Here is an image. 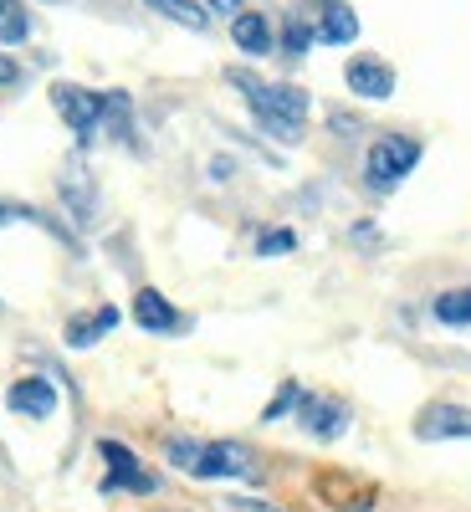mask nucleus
I'll list each match as a JSON object with an SVG mask.
<instances>
[{
	"mask_svg": "<svg viewBox=\"0 0 471 512\" xmlns=\"http://www.w3.org/2000/svg\"><path fill=\"white\" fill-rule=\"evenodd\" d=\"M118 328V308H98V313H77V318H67V349H93L103 333H113Z\"/></svg>",
	"mask_w": 471,
	"mask_h": 512,
	"instance_id": "nucleus-15",
	"label": "nucleus"
},
{
	"mask_svg": "<svg viewBox=\"0 0 471 512\" xmlns=\"http://www.w3.org/2000/svg\"><path fill=\"white\" fill-rule=\"evenodd\" d=\"M149 6H154L164 21H180L185 31H205V26H210L205 0H149Z\"/></svg>",
	"mask_w": 471,
	"mask_h": 512,
	"instance_id": "nucleus-17",
	"label": "nucleus"
},
{
	"mask_svg": "<svg viewBox=\"0 0 471 512\" xmlns=\"http://www.w3.org/2000/svg\"><path fill=\"white\" fill-rule=\"evenodd\" d=\"M231 41H236V52H246V57H272L277 52V31H272V21L262 11L231 16Z\"/></svg>",
	"mask_w": 471,
	"mask_h": 512,
	"instance_id": "nucleus-13",
	"label": "nucleus"
},
{
	"mask_svg": "<svg viewBox=\"0 0 471 512\" xmlns=\"http://www.w3.org/2000/svg\"><path fill=\"white\" fill-rule=\"evenodd\" d=\"M6 405H11V415H21V420H47V415L57 410V384L41 379V374H21V379H11Z\"/></svg>",
	"mask_w": 471,
	"mask_h": 512,
	"instance_id": "nucleus-10",
	"label": "nucleus"
},
{
	"mask_svg": "<svg viewBox=\"0 0 471 512\" xmlns=\"http://www.w3.org/2000/svg\"><path fill=\"white\" fill-rule=\"evenodd\" d=\"M205 11H210V16H241L246 0H205Z\"/></svg>",
	"mask_w": 471,
	"mask_h": 512,
	"instance_id": "nucleus-26",
	"label": "nucleus"
},
{
	"mask_svg": "<svg viewBox=\"0 0 471 512\" xmlns=\"http://www.w3.org/2000/svg\"><path fill=\"white\" fill-rule=\"evenodd\" d=\"M57 190H62V205L72 210V221H77V226H88V221L98 216V185L88 180V169H82L77 159H67Z\"/></svg>",
	"mask_w": 471,
	"mask_h": 512,
	"instance_id": "nucleus-12",
	"label": "nucleus"
},
{
	"mask_svg": "<svg viewBox=\"0 0 471 512\" xmlns=\"http://www.w3.org/2000/svg\"><path fill=\"white\" fill-rule=\"evenodd\" d=\"M292 420L303 425L318 446H333V441H344V431H349V405L338 400V395H308V390H303Z\"/></svg>",
	"mask_w": 471,
	"mask_h": 512,
	"instance_id": "nucleus-7",
	"label": "nucleus"
},
{
	"mask_svg": "<svg viewBox=\"0 0 471 512\" xmlns=\"http://www.w3.org/2000/svg\"><path fill=\"white\" fill-rule=\"evenodd\" d=\"M297 400H303V384H297V379H287L282 390L272 395V405L262 410V425H272V420H282V415H297Z\"/></svg>",
	"mask_w": 471,
	"mask_h": 512,
	"instance_id": "nucleus-22",
	"label": "nucleus"
},
{
	"mask_svg": "<svg viewBox=\"0 0 471 512\" xmlns=\"http://www.w3.org/2000/svg\"><path fill=\"white\" fill-rule=\"evenodd\" d=\"M313 492L333 512H374L379 507V482L354 477V472H318L313 477Z\"/></svg>",
	"mask_w": 471,
	"mask_h": 512,
	"instance_id": "nucleus-6",
	"label": "nucleus"
},
{
	"mask_svg": "<svg viewBox=\"0 0 471 512\" xmlns=\"http://www.w3.org/2000/svg\"><path fill=\"white\" fill-rule=\"evenodd\" d=\"M292 246H297V231H287V226H267L256 236V256H287Z\"/></svg>",
	"mask_w": 471,
	"mask_h": 512,
	"instance_id": "nucleus-23",
	"label": "nucleus"
},
{
	"mask_svg": "<svg viewBox=\"0 0 471 512\" xmlns=\"http://www.w3.org/2000/svg\"><path fill=\"white\" fill-rule=\"evenodd\" d=\"M195 456H200V441H190V436H169L164 441V461L175 466V472H195Z\"/></svg>",
	"mask_w": 471,
	"mask_h": 512,
	"instance_id": "nucleus-21",
	"label": "nucleus"
},
{
	"mask_svg": "<svg viewBox=\"0 0 471 512\" xmlns=\"http://www.w3.org/2000/svg\"><path fill=\"white\" fill-rule=\"evenodd\" d=\"M98 456L108 461L103 492H128V497H154V492H159V477L144 472V461L128 451L123 441H98Z\"/></svg>",
	"mask_w": 471,
	"mask_h": 512,
	"instance_id": "nucleus-5",
	"label": "nucleus"
},
{
	"mask_svg": "<svg viewBox=\"0 0 471 512\" xmlns=\"http://www.w3.org/2000/svg\"><path fill=\"white\" fill-rule=\"evenodd\" d=\"M226 77L246 93L251 118L262 123L277 144H303V128H308V108H313V98L297 88V82H262V77L241 72V67H231Z\"/></svg>",
	"mask_w": 471,
	"mask_h": 512,
	"instance_id": "nucleus-1",
	"label": "nucleus"
},
{
	"mask_svg": "<svg viewBox=\"0 0 471 512\" xmlns=\"http://www.w3.org/2000/svg\"><path fill=\"white\" fill-rule=\"evenodd\" d=\"M195 482H262V461L246 441H200Z\"/></svg>",
	"mask_w": 471,
	"mask_h": 512,
	"instance_id": "nucleus-3",
	"label": "nucleus"
},
{
	"mask_svg": "<svg viewBox=\"0 0 471 512\" xmlns=\"http://www.w3.org/2000/svg\"><path fill=\"white\" fill-rule=\"evenodd\" d=\"M6 221H11V205H6V200H0V226H6Z\"/></svg>",
	"mask_w": 471,
	"mask_h": 512,
	"instance_id": "nucleus-27",
	"label": "nucleus"
},
{
	"mask_svg": "<svg viewBox=\"0 0 471 512\" xmlns=\"http://www.w3.org/2000/svg\"><path fill=\"white\" fill-rule=\"evenodd\" d=\"M216 512H287V507H282V502H267V497H241V492H231V497L216 502Z\"/></svg>",
	"mask_w": 471,
	"mask_h": 512,
	"instance_id": "nucleus-24",
	"label": "nucleus"
},
{
	"mask_svg": "<svg viewBox=\"0 0 471 512\" xmlns=\"http://www.w3.org/2000/svg\"><path fill=\"white\" fill-rule=\"evenodd\" d=\"M313 41H318V26H313V21L287 16V26H282V36H277V52H282V57H308Z\"/></svg>",
	"mask_w": 471,
	"mask_h": 512,
	"instance_id": "nucleus-19",
	"label": "nucleus"
},
{
	"mask_svg": "<svg viewBox=\"0 0 471 512\" xmlns=\"http://www.w3.org/2000/svg\"><path fill=\"white\" fill-rule=\"evenodd\" d=\"M31 36V11L21 0H0V47H21Z\"/></svg>",
	"mask_w": 471,
	"mask_h": 512,
	"instance_id": "nucleus-18",
	"label": "nucleus"
},
{
	"mask_svg": "<svg viewBox=\"0 0 471 512\" xmlns=\"http://www.w3.org/2000/svg\"><path fill=\"white\" fill-rule=\"evenodd\" d=\"M159 512H175V507H159Z\"/></svg>",
	"mask_w": 471,
	"mask_h": 512,
	"instance_id": "nucleus-28",
	"label": "nucleus"
},
{
	"mask_svg": "<svg viewBox=\"0 0 471 512\" xmlns=\"http://www.w3.org/2000/svg\"><path fill=\"white\" fill-rule=\"evenodd\" d=\"M52 108L77 134V144H93L103 134V93L77 88V82H52Z\"/></svg>",
	"mask_w": 471,
	"mask_h": 512,
	"instance_id": "nucleus-4",
	"label": "nucleus"
},
{
	"mask_svg": "<svg viewBox=\"0 0 471 512\" xmlns=\"http://www.w3.org/2000/svg\"><path fill=\"white\" fill-rule=\"evenodd\" d=\"M103 128H113L118 139L134 134V103H128V93H103Z\"/></svg>",
	"mask_w": 471,
	"mask_h": 512,
	"instance_id": "nucleus-20",
	"label": "nucleus"
},
{
	"mask_svg": "<svg viewBox=\"0 0 471 512\" xmlns=\"http://www.w3.org/2000/svg\"><path fill=\"white\" fill-rule=\"evenodd\" d=\"M16 82H21V62H16L11 52H0V93L16 88Z\"/></svg>",
	"mask_w": 471,
	"mask_h": 512,
	"instance_id": "nucleus-25",
	"label": "nucleus"
},
{
	"mask_svg": "<svg viewBox=\"0 0 471 512\" xmlns=\"http://www.w3.org/2000/svg\"><path fill=\"white\" fill-rule=\"evenodd\" d=\"M420 139H410V134H379L374 144H369V154H364V185L369 190H395L410 169L420 164Z\"/></svg>",
	"mask_w": 471,
	"mask_h": 512,
	"instance_id": "nucleus-2",
	"label": "nucleus"
},
{
	"mask_svg": "<svg viewBox=\"0 0 471 512\" xmlns=\"http://www.w3.org/2000/svg\"><path fill=\"white\" fill-rule=\"evenodd\" d=\"M415 436L420 441H466L471 436V410L466 405H451V400H436L415 415Z\"/></svg>",
	"mask_w": 471,
	"mask_h": 512,
	"instance_id": "nucleus-9",
	"label": "nucleus"
},
{
	"mask_svg": "<svg viewBox=\"0 0 471 512\" xmlns=\"http://www.w3.org/2000/svg\"><path fill=\"white\" fill-rule=\"evenodd\" d=\"M344 82H349V93L364 98V103H390L395 98V67L384 62V57H369V52L349 57Z\"/></svg>",
	"mask_w": 471,
	"mask_h": 512,
	"instance_id": "nucleus-8",
	"label": "nucleus"
},
{
	"mask_svg": "<svg viewBox=\"0 0 471 512\" xmlns=\"http://www.w3.org/2000/svg\"><path fill=\"white\" fill-rule=\"evenodd\" d=\"M128 313H134V323L144 328V333H180L185 328V318H180V308L175 303H169V297L159 292V287H139L134 292V308H128Z\"/></svg>",
	"mask_w": 471,
	"mask_h": 512,
	"instance_id": "nucleus-11",
	"label": "nucleus"
},
{
	"mask_svg": "<svg viewBox=\"0 0 471 512\" xmlns=\"http://www.w3.org/2000/svg\"><path fill=\"white\" fill-rule=\"evenodd\" d=\"M431 313H436V323H446V328H466V323H471V287H446L436 303H431Z\"/></svg>",
	"mask_w": 471,
	"mask_h": 512,
	"instance_id": "nucleus-16",
	"label": "nucleus"
},
{
	"mask_svg": "<svg viewBox=\"0 0 471 512\" xmlns=\"http://www.w3.org/2000/svg\"><path fill=\"white\" fill-rule=\"evenodd\" d=\"M318 41H328V47H349V41H359V16H354L349 0H323Z\"/></svg>",
	"mask_w": 471,
	"mask_h": 512,
	"instance_id": "nucleus-14",
	"label": "nucleus"
}]
</instances>
